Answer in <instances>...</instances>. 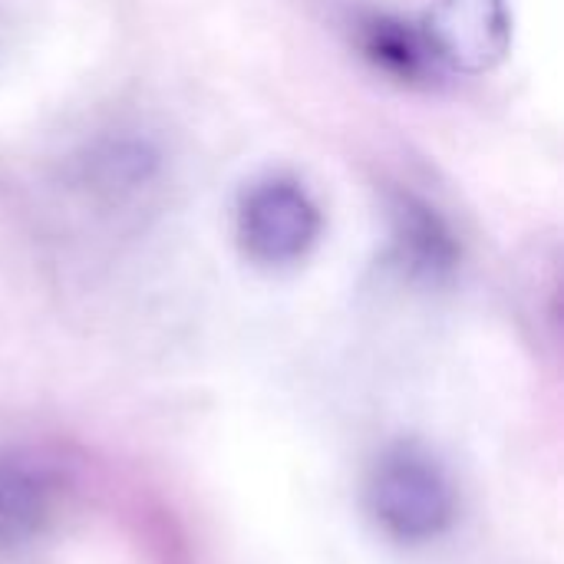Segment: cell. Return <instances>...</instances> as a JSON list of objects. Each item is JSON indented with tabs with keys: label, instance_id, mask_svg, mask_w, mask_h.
<instances>
[{
	"label": "cell",
	"instance_id": "1",
	"mask_svg": "<svg viewBox=\"0 0 564 564\" xmlns=\"http://www.w3.org/2000/svg\"><path fill=\"white\" fill-rule=\"evenodd\" d=\"M367 512L383 539L423 549L459 522V486L449 466L423 443L387 446L367 476Z\"/></svg>",
	"mask_w": 564,
	"mask_h": 564
},
{
	"label": "cell",
	"instance_id": "2",
	"mask_svg": "<svg viewBox=\"0 0 564 564\" xmlns=\"http://www.w3.org/2000/svg\"><path fill=\"white\" fill-rule=\"evenodd\" d=\"M76 496L73 466L46 446L0 449V564L26 558L63 525Z\"/></svg>",
	"mask_w": 564,
	"mask_h": 564
},
{
	"label": "cell",
	"instance_id": "3",
	"mask_svg": "<svg viewBox=\"0 0 564 564\" xmlns=\"http://www.w3.org/2000/svg\"><path fill=\"white\" fill-rule=\"evenodd\" d=\"M324 235V215L314 195L288 175L248 185L235 208V245L245 261L264 271L301 264Z\"/></svg>",
	"mask_w": 564,
	"mask_h": 564
},
{
	"label": "cell",
	"instance_id": "4",
	"mask_svg": "<svg viewBox=\"0 0 564 564\" xmlns=\"http://www.w3.org/2000/svg\"><path fill=\"white\" fill-rule=\"evenodd\" d=\"M73 188L102 215H139L159 195L165 152L139 132H112L86 142L69 165Z\"/></svg>",
	"mask_w": 564,
	"mask_h": 564
},
{
	"label": "cell",
	"instance_id": "5",
	"mask_svg": "<svg viewBox=\"0 0 564 564\" xmlns=\"http://www.w3.org/2000/svg\"><path fill=\"white\" fill-rule=\"evenodd\" d=\"M420 30L440 66L482 76L512 53L516 20L509 0H430Z\"/></svg>",
	"mask_w": 564,
	"mask_h": 564
},
{
	"label": "cell",
	"instance_id": "6",
	"mask_svg": "<svg viewBox=\"0 0 564 564\" xmlns=\"http://www.w3.org/2000/svg\"><path fill=\"white\" fill-rule=\"evenodd\" d=\"M393 248L400 264L423 281H440L456 271L459 264V241L449 231V225L430 208L426 202L403 195L393 205Z\"/></svg>",
	"mask_w": 564,
	"mask_h": 564
},
{
	"label": "cell",
	"instance_id": "7",
	"mask_svg": "<svg viewBox=\"0 0 564 564\" xmlns=\"http://www.w3.org/2000/svg\"><path fill=\"white\" fill-rule=\"evenodd\" d=\"M357 46L360 53L390 79L397 83H420L430 76V66L436 63L420 23H410L397 13H364L357 20Z\"/></svg>",
	"mask_w": 564,
	"mask_h": 564
}]
</instances>
